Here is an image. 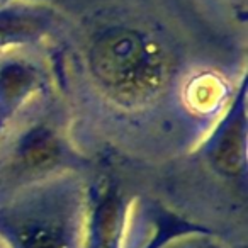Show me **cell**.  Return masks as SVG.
I'll list each match as a JSON object with an SVG mask.
<instances>
[{"instance_id":"cell-1","label":"cell","mask_w":248,"mask_h":248,"mask_svg":"<svg viewBox=\"0 0 248 248\" xmlns=\"http://www.w3.org/2000/svg\"><path fill=\"white\" fill-rule=\"evenodd\" d=\"M93 65L104 82L123 93L146 92L160 82L155 53L133 34H112L104 39L95 49Z\"/></svg>"},{"instance_id":"cell-2","label":"cell","mask_w":248,"mask_h":248,"mask_svg":"<svg viewBox=\"0 0 248 248\" xmlns=\"http://www.w3.org/2000/svg\"><path fill=\"white\" fill-rule=\"evenodd\" d=\"M53 156H55V146L48 140L41 138L29 146L26 158L32 167H46L48 163H51Z\"/></svg>"},{"instance_id":"cell-3","label":"cell","mask_w":248,"mask_h":248,"mask_svg":"<svg viewBox=\"0 0 248 248\" xmlns=\"http://www.w3.org/2000/svg\"><path fill=\"white\" fill-rule=\"evenodd\" d=\"M175 248H214L213 245H209V243H206V245H180V247H175Z\"/></svg>"}]
</instances>
